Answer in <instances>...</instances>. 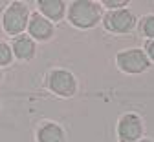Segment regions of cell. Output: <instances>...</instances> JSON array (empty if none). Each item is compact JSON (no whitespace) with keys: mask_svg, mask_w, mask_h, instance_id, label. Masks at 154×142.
<instances>
[{"mask_svg":"<svg viewBox=\"0 0 154 142\" xmlns=\"http://www.w3.org/2000/svg\"><path fill=\"white\" fill-rule=\"evenodd\" d=\"M68 20L70 24L79 28V29H90L101 20V6L92 0H73L70 2Z\"/></svg>","mask_w":154,"mask_h":142,"instance_id":"1","label":"cell"},{"mask_svg":"<svg viewBox=\"0 0 154 142\" xmlns=\"http://www.w3.org/2000/svg\"><path fill=\"white\" fill-rule=\"evenodd\" d=\"M37 140L38 142H64V131L55 122H42L37 129Z\"/></svg>","mask_w":154,"mask_h":142,"instance_id":"10","label":"cell"},{"mask_svg":"<svg viewBox=\"0 0 154 142\" xmlns=\"http://www.w3.org/2000/svg\"><path fill=\"white\" fill-rule=\"evenodd\" d=\"M145 55H147V58H152L154 60V40H149L147 42V46H145Z\"/></svg>","mask_w":154,"mask_h":142,"instance_id":"14","label":"cell"},{"mask_svg":"<svg viewBox=\"0 0 154 142\" xmlns=\"http://www.w3.org/2000/svg\"><path fill=\"white\" fill-rule=\"evenodd\" d=\"M103 6H105V7H110V11H114L116 7H123V6H127V0H105Z\"/></svg>","mask_w":154,"mask_h":142,"instance_id":"13","label":"cell"},{"mask_svg":"<svg viewBox=\"0 0 154 142\" xmlns=\"http://www.w3.org/2000/svg\"><path fill=\"white\" fill-rule=\"evenodd\" d=\"M119 142H138L143 137V120L136 113H127L118 122Z\"/></svg>","mask_w":154,"mask_h":142,"instance_id":"6","label":"cell"},{"mask_svg":"<svg viewBox=\"0 0 154 142\" xmlns=\"http://www.w3.org/2000/svg\"><path fill=\"white\" fill-rule=\"evenodd\" d=\"M141 33L154 40V15H149L141 20Z\"/></svg>","mask_w":154,"mask_h":142,"instance_id":"12","label":"cell"},{"mask_svg":"<svg viewBox=\"0 0 154 142\" xmlns=\"http://www.w3.org/2000/svg\"><path fill=\"white\" fill-rule=\"evenodd\" d=\"M116 62H118V68L125 73H130V75H138V73H143L149 69L150 62L145 55L143 49H123L118 53L116 57Z\"/></svg>","mask_w":154,"mask_h":142,"instance_id":"4","label":"cell"},{"mask_svg":"<svg viewBox=\"0 0 154 142\" xmlns=\"http://www.w3.org/2000/svg\"><path fill=\"white\" fill-rule=\"evenodd\" d=\"M13 51H11V46L8 42H4V40H0V68L4 66H11L13 62Z\"/></svg>","mask_w":154,"mask_h":142,"instance_id":"11","label":"cell"},{"mask_svg":"<svg viewBox=\"0 0 154 142\" xmlns=\"http://www.w3.org/2000/svg\"><path fill=\"white\" fill-rule=\"evenodd\" d=\"M55 35V26L50 22L48 18H44L41 13H31L29 15V22H28V36L38 42H46Z\"/></svg>","mask_w":154,"mask_h":142,"instance_id":"7","label":"cell"},{"mask_svg":"<svg viewBox=\"0 0 154 142\" xmlns=\"http://www.w3.org/2000/svg\"><path fill=\"white\" fill-rule=\"evenodd\" d=\"M138 142H154V140H149V138H140Z\"/></svg>","mask_w":154,"mask_h":142,"instance_id":"15","label":"cell"},{"mask_svg":"<svg viewBox=\"0 0 154 142\" xmlns=\"http://www.w3.org/2000/svg\"><path fill=\"white\" fill-rule=\"evenodd\" d=\"M103 26L110 33H128L136 26V16L128 9H114L103 16Z\"/></svg>","mask_w":154,"mask_h":142,"instance_id":"5","label":"cell"},{"mask_svg":"<svg viewBox=\"0 0 154 142\" xmlns=\"http://www.w3.org/2000/svg\"><path fill=\"white\" fill-rule=\"evenodd\" d=\"M29 7L24 2H11L2 13V29L9 36H18L28 29L29 22Z\"/></svg>","mask_w":154,"mask_h":142,"instance_id":"2","label":"cell"},{"mask_svg":"<svg viewBox=\"0 0 154 142\" xmlns=\"http://www.w3.org/2000/svg\"><path fill=\"white\" fill-rule=\"evenodd\" d=\"M2 78H4V75H2V69H0V82H2Z\"/></svg>","mask_w":154,"mask_h":142,"instance_id":"16","label":"cell"},{"mask_svg":"<svg viewBox=\"0 0 154 142\" xmlns=\"http://www.w3.org/2000/svg\"><path fill=\"white\" fill-rule=\"evenodd\" d=\"M66 2L63 0H38V13L50 22H59L66 15Z\"/></svg>","mask_w":154,"mask_h":142,"instance_id":"9","label":"cell"},{"mask_svg":"<svg viewBox=\"0 0 154 142\" xmlns=\"http://www.w3.org/2000/svg\"><path fill=\"white\" fill-rule=\"evenodd\" d=\"M11 51H13V57L18 60H31L37 53V44L33 38L26 35H18L11 40Z\"/></svg>","mask_w":154,"mask_h":142,"instance_id":"8","label":"cell"},{"mask_svg":"<svg viewBox=\"0 0 154 142\" xmlns=\"http://www.w3.org/2000/svg\"><path fill=\"white\" fill-rule=\"evenodd\" d=\"M48 89L59 97H73L77 91V80L68 69H51L46 77Z\"/></svg>","mask_w":154,"mask_h":142,"instance_id":"3","label":"cell"}]
</instances>
